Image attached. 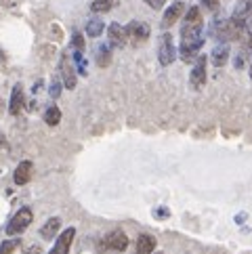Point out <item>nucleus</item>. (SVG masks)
Segmentation results:
<instances>
[{
    "mask_svg": "<svg viewBox=\"0 0 252 254\" xmlns=\"http://www.w3.org/2000/svg\"><path fill=\"white\" fill-rule=\"evenodd\" d=\"M210 34L214 40H219L221 44H227L231 40H242V36H244V28H242V23L238 19H214L212 25H210Z\"/></svg>",
    "mask_w": 252,
    "mask_h": 254,
    "instance_id": "f257e3e1",
    "label": "nucleus"
},
{
    "mask_svg": "<svg viewBox=\"0 0 252 254\" xmlns=\"http://www.w3.org/2000/svg\"><path fill=\"white\" fill-rule=\"evenodd\" d=\"M191 36H204V19L197 6H189L183 15L181 38H191Z\"/></svg>",
    "mask_w": 252,
    "mask_h": 254,
    "instance_id": "f03ea898",
    "label": "nucleus"
},
{
    "mask_svg": "<svg viewBox=\"0 0 252 254\" xmlns=\"http://www.w3.org/2000/svg\"><path fill=\"white\" fill-rule=\"evenodd\" d=\"M32 221H34V212L30 210V208H19V210L15 212L13 219L8 221L6 233H8V235H21V233L32 225Z\"/></svg>",
    "mask_w": 252,
    "mask_h": 254,
    "instance_id": "7ed1b4c3",
    "label": "nucleus"
},
{
    "mask_svg": "<svg viewBox=\"0 0 252 254\" xmlns=\"http://www.w3.org/2000/svg\"><path fill=\"white\" fill-rule=\"evenodd\" d=\"M177 59V49H175V42H173V36H170L168 32H164L160 36L158 40V61L160 65H170Z\"/></svg>",
    "mask_w": 252,
    "mask_h": 254,
    "instance_id": "20e7f679",
    "label": "nucleus"
},
{
    "mask_svg": "<svg viewBox=\"0 0 252 254\" xmlns=\"http://www.w3.org/2000/svg\"><path fill=\"white\" fill-rule=\"evenodd\" d=\"M59 76L63 80V86L65 88H76L78 84V71L74 69V65L69 63V55L67 53H63L61 55V61H59Z\"/></svg>",
    "mask_w": 252,
    "mask_h": 254,
    "instance_id": "39448f33",
    "label": "nucleus"
},
{
    "mask_svg": "<svg viewBox=\"0 0 252 254\" xmlns=\"http://www.w3.org/2000/svg\"><path fill=\"white\" fill-rule=\"evenodd\" d=\"M149 34H151L149 25L143 21H130L126 25V36H128V42L132 44H143L149 38Z\"/></svg>",
    "mask_w": 252,
    "mask_h": 254,
    "instance_id": "423d86ee",
    "label": "nucleus"
},
{
    "mask_svg": "<svg viewBox=\"0 0 252 254\" xmlns=\"http://www.w3.org/2000/svg\"><path fill=\"white\" fill-rule=\"evenodd\" d=\"M126 248H128V238H126V233L120 231V229H114L103 238V250L122 252Z\"/></svg>",
    "mask_w": 252,
    "mask_h": 254,
    "instance_id": "0eeeda50",
    "label": "nucleus"
},
{
    "mask_svg": "<svg viewBox=\"0 0 252 254\" xmlns=\"http://www.w3.org/2000/svg\"><path fill=\"white\" fill-rule=\"evenodd\" d=\"M76 238V229L74 227H67L65 231H61L57 235V242L53 244V248L49 254H69V248H71V242Z\"/></svg>",
    "mask_w": 252,
    "mask_h": 254,
    "instance_id": "6e6552de",
    "label": "nucleus"
},
{
    "mask_svg": "<svg viewBox=\"0 0 252 254\" xmlns=\"http://www.w3.org/2000/svg\"><path fill=\"white\" fill-rule=\"evenodd\" d=\"M181 15H185V4L181 2V0H177V2H173L164 11V17H162V30L173 28V25L181 19Z\"/></svg>",
    "mask_w": 252,
    "mask_h": 254,
    "instance_id": "1a4fd4ad",
    "label": "nucleus"
},
{
    "mask_svg": "<svg viewBox=\"0 0 252 254\" xmlns=\"http://www.w3.org/2000/svg\"><path fill=\"white\" fill-rule=\"evenodd\" d=\"M189 84H191L193 90L202 88L206 84V57L200 55L193 63V69H191V76H189Z\"/></svg>",
    "mask_w": 252,
    "mask_h": 254,
    "instance_id": "9d476101",
    "label": "nucleus"
},
{
    "mask_svg": "<svg viewBox=\"0 0 252 254\" xmlns=\"http://www.w3.org/2000/svg\"><path fill=\"white\" fill-rule=\"evenodd\" d=\"M233 19H238L242 23V28H244V32L252 30V0H248V2H242L236 11H233Z\"/></svg>",
    "mask_w": 252,
    "mask_h": 254,
    "instance_id": "9b49d317",
    "label": "nucleus"
},
{
    "mask_svg": "<svg viewBox=\"0 0 252 254\" xmlns=\"http://www.w3.org/2000/svg\"><path fill=\"white\" fill-rule=\"evenodd\" d=\"M107 38H110V44L114 47H126L128 44V36H126V28H122L120 23H112L110 28H107Z\"/></svg>",
    "mask_w": 252,
    "mask_h": 254,
    "instance_id": "f8f14e48",
    "label": "nucleus"
},
{
    "mask_svg": "<svg viewBox=\"0 0 252 254\" xmlns=\"http://www.w3.org/2000/svg\"><path fill=\"white\" fill-rule=\"evenodd\" d=\"M32 170H34V164L30 160L19 162V166H17L15 172H13V181L17 185H28L32 181Z\"/></svg>",
    "mask_w": 252,
    "mask_h": 254,
    "instance_id": "ddd939ff",
    "label": "nucleus"
},
{
    "mask_svg": "<svg viewBox=\"0 0 252 254\" xmlns=\"http://www.w3.org/2000/svg\"><path fill=\"white\" fill-rule=\"evenodd\" d=\"M156 238L149 233H141L137 238V244H134V254H151L156 250Z\"/></svg>",
    "mask_w": 252,
    "mask_h": 254,
    "instance_id": "4468645a",
    "label": "nucleus"
},
{
    "mask_svg": "<svg viewBox=\"0 0 252 254\" xmlns=\"http://www.w3.org/2000/svg\"><path fill=\"white\" fill-rule=\"evenodd\" d=\"M23 110V86L17 82L11 90V103H8V114L11 116H19V112Z\"/></svg>",
    "mask_w": 252,
    "mask_h": 254,
    "instance_id": "2eb2a0df",
    "label": "nucleus"
},
{
    "mask_svg": "<svg viewBox=\"0 0 252 254\" xmlns=\"http://www.w3.org/2000/svg\"><path fill=\"white\" fill-rule=\"evenodd\" d=\"M59 229H61V219H59V216H51V219L42 225L40 235L44 240H53L59 233Z\"/></svg>",
    "mask_w": 252,
    "mask_h": 254,
    "instance_id": "dca6fc26",
    "label": "nucleus"
},
{
    "mask_svg": "<svg viewBox=\"0 0 252 254\" xmlns=\"http://www.w3.org/2000/svg\"><path fill=\"white\" fill-rule=\"evenodd\" d=\"M210 59H212L214 67H223L225 63L229 61V47H227V44H219V47H214Z\"/></svg>",
    "mask_w": 252,
    "mask_h": 254,
    "instance_id": "f3484780",
    "label": "nucleus"
},
{
    "mask_svg": "<svg viewBox=\"0 0 252 254\" xmlns=\"http://www.w3.org/2000/svg\"><path fill=\"white\" fill-rule=\"evenodd\" d=\"M95 57H97V65L99 67H107L112 63V49L110 44H99L95 49Z\"/></svg>",
    "mask_w": 252,
    "mask_h": 254,
    "instance_id": "a211bd4d",
    "label": "nucleus"
},
{
    "mask_svg": "<svg viewBox=\"0 0 252 254\" xmlns=\"http://www.w3.org/2000/svg\"><path fill=\"white\" fill-rule=\"evenodd\" d=\"M103 30H105V25L99 17H93V19L86 21V36H91V38H99L103 34Z\"/></svg>",
    "mask_w": 252,
    "mask_h": 254,
    "instance_id": "6ab92c4d",
    "label": "nucleus"
},
{
    "mask_svg": "<svg viewBox=\"0 0 252 254\" xmlns=\"http://www.w3.org/2000/svg\"><path fill=\"white\" fill-rule=\"evenodd\" d=\"M61 122V110L57 105H51L47 107V112H44V124L49 126H57Z\"/></svg>",
    "mask_w": 252,
    "mask_h": 254,
    "instance_id": "aec40b11",
    "label": "nucleus"
},
{
    "mask_svg": "<svg viewBox=\"0 0 252 254\" xmlns=\"http://www.w3.org/2000/svg\"><path fill=\"white\" fill-rule=\"evenodd\" d=\"M118 2L120 0H95V2L91 4V11L93 13H107V11H112Z\"/></svg>",
    "mask_w": 252,
    "mask_h": 254,
    "instance_id": "412c9836",
    "label": "nucleus"
},
{
    "mask_svg": "<svg viewBox=\"0 0 252 254\" xmlns=\"http://www.w3.org/2000/svg\"><path fill=\"white\" fill-rule=\"evenodd\" d=\"M71 59H74V63H76V71H78V74L86 76V59L82 55V51H74V53H71Z\"/></svg>",
    "mask_w": 252,
    "mask_h": 254,
    "instance_id": "4be33fe9",
    "label": "nucleus"
},
{
    "mask_svg": "<svg viewBox=\"0 0 252 254\" xmlns=\"http://www.w3.org/2000/svg\"><path fill=\"white\" fill-rule=\"evenodd\" d=\"M61 88H63V80H61V76H59V74H57V76H53L51 86H49V95H51L53 99H57V97L61 95Z\"/></svg>",
    "mask_w": 252,
    "mask_h": 254,
    "instance_id": "5701e85b",
    "label": "nucleus"
},
{
    "mask_svg": "<svg viewBox=\"0 0 252 254\" xmlns=\"http://www.w3.org/2000/svg\"><path fill=\"white\" fill-rule=\"evenodd\" d=\"M17 246H19V240H4L0 244V254H13Z\"/></svg>",
    "mask_w": 252,
    "mask_h": 254,
    "instance_id": "b1692460",
    "label": "nucleus"
},
{
    "mask_svg": "<svg viewBox=\"0 0 252 254\" xmlns=\"http://www.w3.org/2000/svg\"><path fill=\"white\" fill-rule=\"evenodd\" d=\"M71 47H74V51H84V36L80 32L71 34Z\"/></svg>",
    "mask_w": 252,
    "mask_h": 254,
    "instance_id": "393cba45",
    "label": "nucleus"
},
{
    "mask_svg": "<svg viewBox=\"0 0 252 254\" xmlns=\"http://www.w3.org/2000/svg\"><path fill=\"white\" fill-rule=\"evenodd\" d=\"M221 0H202V6L208 8V11H219Z\"/></svg>",
    "mask_w": 252,
    "mask_h": 254,
    "instance_id": "a878e982",
    "label": "nucleus"
},
{
    "mask_svg": "<svg viewBox=\"0 0 252 254\" xmlns=\"http://www.w3.org/2000/svg\"><path fill=\"white\" fill-rule=\"evenodd\" d=\"M145 2H147L151 8H154V11H160V8L166 4V0H145Z\"/></svg>",
    "mask_w": 252,
    "mask_h": 254,
    "instance_id": "bb28decb",
    "label": "nucleus"
},
{
    "mask_svg": "<svg viewBox=\"0 0 252 254\" xmlns=\"http://www.w3.org/2000/svg\"><path fill=\"white\" fill-rule=\"evenodd\" d=\"M23 254H42V248L40 246H30V248H25Z\"/></svg>",
    "mask_w": 252,
    "mask_h": 254,
    "instance_id": "cd10ccee",
    "label": "nucleus"
},
{
    "mask_svg": "<svg viewBox=\"0 0 252 254\" xmlns=\"http://www.w3.org/2000/svg\"><path fill=\"white\" fill-rule=\"evenodd\" d=\"M40 90H42V80H38V82H36V84H34V88H32V93H34V95H38V93H40Z\"/></svg>",
    "mask_w": 252,
    "mask_h": 254,
    "instance_id": "c85d7f7f",
    "label": "nucleus"
},
{
    "mask_svg": "<svg viewBox=\"0 0 252 254\" xmlns=\"http://www.w3.org/2000/svg\"><path fill=\"white\" fill-rule=\"evenodd\" d=\"M168 214H170L168 210H158V212H156V216H158V219H166Z\"/></svg>",
    "mask_w": 252,
    "mask_h": 254,
    "instance_id": "c756f323",
    "label": "nucleus"
},
{
    "mask_svg": "<svg viewBox=\"0 0 252 254\" xmlns=\"http://www.w3.org/2000/svg\"><path fill=\"white\" fill-rule=\"evenodd\" d=\"M0 2H2L4 6H13V4L17 2V0H0Z\"/></svg>",
    "mask_w": 252,
    "mask_h": 254,
    "instance_id": "7c9ffc66",
    "label": "nucleus"
},
{
    "mask_svg": "<svg viewBox=\"0 0 252 254\" xmlns=\"http://www.w3.org/2000/svg\"><path fill=\"white\" fill-rule=\"evenodd\" d=\"M250 80H252V63H250Z\"/></svg>",
    "mask_w": 252,
    "mask_h": 254,
    "instance_id": "2f4dec72",
    "label": "nucleus"
},
{
    "mask_svg": "<svg viewBox=\"0 0 252 254\" xmlns=\"http://www.w3.org/2000/svg\"><path fill=\"white\" fill-rule=\"evenodd\" d=\"M160 254H162V252H160Z\"/></svg>",
    "mask_w": 252,
    "mask_h": 254,
    "instance_id": "473e14b6",
    "label": "nucleus"
}]
</instances>
